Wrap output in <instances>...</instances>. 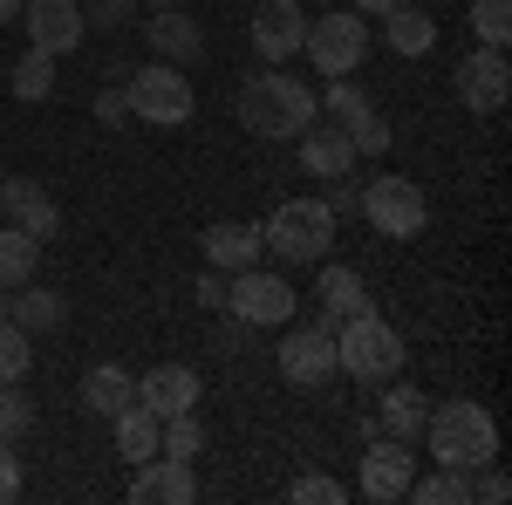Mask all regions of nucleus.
Returning a JSON list of instances; mask_svg holds the SVG:
<instances>
[{"label": "nucleus", "instance_id": "nucleus-1", "mask_svg": "<svg viewBox=\"0 0 512 505\" xmlns=\"http://www.w3.org/2000/svg\"><path fill=\"white\" fill-rule=\"evenodd\" d=\"M315 89L294 76H246L239 82V130H253L260 144H294L308 123H315Z\"/></svg>", "mask_w": 512, "mask_h": 505}, {"label": "nucleus", "instance_id": "nucleus-2", "mask_svg": "<svg viewBox=\"0 0 512 505\" xmlns=\"http://www.w3.org/2000/svg\"><path fill=\"white\" fill-rule=\"evenodd\" d=\"M424 444H431V458L444 471H478L499 458V424H492L485 403L458 396V403H437L431 417H424Z\"/></svg>", "mask_w": 512, "mask_h": 505}, {"label": "nucleus", "instance_id": "nucleus-3", "mask_svg": "<svg viewBox=\"0 0 512 505\" xmlns=\"http://www.w3.org/2000/svg\"><path fill=\"white\" fill-rule=\"evenodd\" d=\"M260 239H267V253L280 267H321L335 253V212L321 198H280L274 219L260 226Z\"/></svg>", "mask_w": 512, "mask_h": 505}, {"label": "nucleus", "instance_id": "nucleus-4", "mask_svg": "<svg viewBox=\"0 0 512 505\" xmlns=\"http://www.w3.org/2000/svg\"><path fill=\"white\" fill-rule=\"evenodd\" d=\"M123 96H130V117L151 123V130H185L198 110V96H192V82L178 76V62H158V55L123 76Z\"/></svg>", "mask_w": 512, "mask_h": 505}, {"label": "nucleus", "instance_id": "nucleus-5", "mask_svg": "<svg viewBox=\"0 0 512 505\" xmlns=\"http://www.w3.org/2000/svg\"><path fill=\"white\" fill-rule=\"evenodd\" d=\"M335 369H349L355 383H383L403 369V335H396L383 314H349L342 328H335Z\"/></svg>", "mask_w": 512, "mask_h": 505}, {"label": "nucleus", "instance_id": "nucleus-6", "mask_svg": "<svg viewBox=\"0 0 512 505\" xmlns=\"http://www.w3.org/2000/svg\"><path fill=\"white\" fill-rule=\"evenodd\" d=\"M362 219L376 226L383 239H417L431 226V198L417 192V178H376L369 192H362Z\"/></svg>", "mask_w": 512, "mask_h": 505}, {"label": "nucleus", "instance_id": "nucleus-7", "mask_svg": "<svg viewBox=\"0 0 512 505\" xmlns=\"http://www.w3.org/2000/svg\"><path fill=\"white\" fill-rule=\"evenodd\" d=\"M308 62H315V76H355L362 69V55H369V28H362V14L342 7V14H321L308 21Z\"/></svg>", "mask_w": 512, "mask_h": 505}, {"label": "nucleus", "instance_id": "nucleus-8", "mask_svg": "<svg viewBox=\"0 0 512 505\" xmlns=\"http://www.w3.org/2000/svg\"><path fill=\"white\" fill-rule=\"evenodd\" d=\"M294 308H301V294H294V280H287V273L239 267V280L226 287V314L253 321V328H280V321H294Z\"/></svg>", "mask_w": 512, "mask_h": 505}, {"label": "nucleus", "instance_id": "nucleus-9", "mask_svg": "<svg viewBox=\"0 0 512 505\" xmlns=\"http://www.w3.org/2000/svg\"><path fill=\"white\" fill-rule=\"evenodd\" d=\"M410 478H417V451L403 444V437H362V499L369 505H396L410 492Z\"/></svg>", "mask_w": 512, "mask_h": 505}, {"label": "nucleus", "instance_id": "nucleus-10", "mask_svg": "<svg viewBox=\"0 0 512 505\" xmlns=\"http://www.w3.org/2000/svg\"><path fill=\"white\" fill-rule=\"evenodd\" d=\"M512 96V62L506 48H465V62H458V103L472 110V117H492V110H506Z\"/></svg>", "mask_w": 512, "mask_h": 505}, {"label": "nucleus", "instance_id": "nucleus-11", "mask_svg": "<svg viewBox=\"0 0 512 505\" xmlns=\"http://www.w3.org/2000/svg\"><path fill=\"white\" fill-rule=\"evenodd\" d=\"M21 28H28V48H41V55H76L82 48V0H21Z\"/></svg>", "mask_w": 512, "mask_h": 505}, {"label": "nucleus", "instance_id": "nucleus-12", "mask_svg": "<svg viewBox=\"0 0 512 505\" xmlns=\"http://www.w3.org/2000/svg\"><path fill=\"white\" fill-rule=\"evenodd\" d=\"M274 362H280V376H287L294 389H315V383H328V376H335V335L308 321V328H294V335H280Z\"/></svg>", "mask_w": 512, "mask_h": 505}, {"label": "nucleus", "instance_id": "nucleus-13", "mask_svg": "<svg viewBox=\"0 0 512 505\" xmlns=\"http://www.w3.org/2000/svg\"><path fill=\"white\" fill-rule=\"evenodd\" d=\"M0 212H7V226H21V233L41 239V246L62 233V205L41 192L35 178H0Z\"/></svg>", "mask_w": 512, "mask_h": 505}, {"label": "nucleus", "instance_id": "nucleus-14", "mask_svg": "<svg viewBox=\"0 0 512 505\" xmlns=\"http://www.w3.org/2000/svg\"><path fill=\"white\" fill-rule=\"evenodd\" d=\"M130 499L137 505H192L198 499V471L192 458H144L137 465V478H130Z\"/></svg>", "mask_w": 512, "mask_h": 505}, {"label": "nucleus", "instance_id": "nucleus-15", "mask_svg": "<svg viewBox=\"0 0 512 505\" xmlns=\"http://www.w3.org/2000/svg\"><path fill=\"white\" fill-rule=\"evenodd\" d=\"M301 41H308V14H301V0H260V14H253V48H260V62H287V55H301Z\"/></svg>", "mask_w": 512, "mask_h": 505}, {"label": "nucleus", "instance_id": "nucleus-16", "mask_svg": "<svg viewBox=\"0 0 512 505\" xmlns=\"http://www.w3.org/2000/svg\"><path fill=\"white\" fill-rule=\"evenodd\" d=\"M198 369H185V362H158V369H144V383H137V403L151 410V417H185V410H198Z\"/></svg>", "mask_w": 512, "mask_h": 505}, {"label": "nucleus", "instance_id": "nucleus-17", "mask_svg": "<svg viewBox=\"0 0 512 505\" xmlns=\"http://www.w3.org/2000/svg\"><path fill=\"white\" fill-rule=\"evenodd\" d=\"M144 48H151L158 62H198V48H205V28H198L185 7H158V14L144 21Z\"/></svg>", "mask_w": 512, "mask_h": 505}, {"label": "nucleus", "instance_id": "nucleus-18", "mask_svg": "<svg viewBox=\"0 0 512 505\" xmlns=\"http://www.w3.org/2000/svg\"><path fill=\"white\" fill-rule=\"evenodd\" d=\"M62 294H48V287H0V321H14V328H28V335H48V328H62Z\"/></svg>", "mask_w": 512, "mask_h": 505}, {"label": "nucleus", "instance_id": "nucleus-19", "mask_svg": "<svg viewBox=\"0 0 512 505\" xmlns=\"http://www.w3.org/2000/svg\"><path fill=\"white\" fill-rule=\"evenodd\" d=\"M205 260L212 267H226V273H239V267H260V253H267V239H260V226H239V219H219V226H205Z\"/></svg>", "mask_w": 512, "mask_h": 505}, {"label": "nucleus", "instance_id": "nucleus-20", "mask_svg": "<svg viewBox=\"0 0 512 505\" xmlns=\"http://www.w3.org/2000/svg\"><path fill=\"white\" fill-rule=\"evenodd\" d=\"M294 144H301V171H308V178H321V185H328V178H349V171H355L349 130H315V123H308Z\"/></svg>", "mask_w": 512, "mask_h": 505}, {"label": "nucleus", "instance_id": "nucleus-21", "mask_svg": "<svg viewBox=\"0 0 512 505\" xmlns=\"http://www.w3.org/2000/svg\"><path fill=\"white\" fill-rule=\"evenodd\" d=\"M315 294H321V314H335V321H349V314H369V308H376V301H369V280H362L355 267H335V260H321Z\"/></svg>", "mask_w": 512, "mask_h": 505}, {"label": "nucleus", "instance_id": "nucleus-22", "mask_svg": "<svg viewBox=\"0 0 512 505\" xmlns=\"http://www.w3.org/2000/svg\"><path fill=\"white\" fill-rule=\"evenodd\" d=\"M130 403H137V376H130L123 362H96V369L82 376V410H89V417H117Z\"/></svg>", "mask_w": 512, "mask_h": 505}, {"label": "nucleus", "instance_id": "nucleus-23", "mask_svg": "<svg viewBox=\"0 0 512 505\" xmlns=\"http://www.w3.org/2000/svg\"><path fill=\"white\" fill-rule=\"evenodd\" d=\"M110 437H117V458L144 465V458H158V451H164V417H151L144 403H130V410L110 417Z\"/></svg>", "mask_w": 512, "mask_h": 505}, {"label": "nucleus", "instance_id": "nucleus-24", "mask_svg": "<svg viewBox=\"0 0 512 505\" xmlns=\"http://www.w3.org/2000/svg\"><path fill=\"white\" fill-rule=\"evenodd\" d=\"M424 417H431V396L424 389H390L383 396V410H376V424H383V437H403V444H417L424 437Z\"/></svg>", "mask_w": 512, "mask_h": 505}, {"label": "nucleus", "instance_id": "nucleus-25", "mask_svg": "<svg viewBox=\"0 0 512 505\" xmlns=\"http://www.w3.org/2000/svg\"><path fill=\"white\" fill-rule=\"evenodd\" d=\"M383 21H390L383 35H390V48H396V55H431V48H437V21L424 14V7H410V0H396V7L383 14Z\"/></svg>", "mask_w": 512, "mask_h": 505}, {"label": "nucleus", "instance_id": "nucleus-26", "mask_svg": "<svg viewBox=\"0 0 512 505\" xmlns=\"http://www.w3.org/2000/svg\"><path fill=\"white\" fill-rule=\"evenodd\" d=\"M41 260V239H28L21 226H0V287H28Z\"/></svg>", "mask_w": 512, "mask_h": 505}, {"label": "nucleus", "instance_id": "nucleus-27", "mask_svg": "<svg viewBox=\"0 0 512 505\" xmlns=\"http://www.w3.org/2000/svg\"><path fill=\"white\" fill-rule=\"evenodd\" d=\"M14 96H21V103H48V96H55V55L28 48V55L14 62Z\"/></svg>", "mask_w": 512, "mask_h": 505}, {"label": "nucleus", "instance_id": "nucleus-28", "mask_svg": "<svg viewBox=\"0 0 512 505\" xmlns=\"http://www.w3.org/2000/svg\"><path fill=\"white\" fill-rule=\"evenodd\" d=\"M403 499H417V505H472L465 499V471H444V465H437L431 478H410Z\"/></svg>", "mask_w": 512, "mask_h": 505}, {"label": "nucleus", "instance_id": "nucleus-29", "mask_svg": "<svg viewBox=\"0 0 512 505\" xmlns=\"http://www.w3.org/2000/svg\"><path fill=\"white\" fill-rule=\"evenodd\" d=\"M28 362H35V335L14 328V321H0V383H21Z\"/></svg>", "mask_w": 512, "mask_h": 505}, {"label": "nucleus", "instance_id": "nucleus-30", "mask_svg": "<svg viewBox=\"0 0 512 505\" xmlns=\"http://www.w3.org/2000/svg\"><path fill=\"white\" fill-rule=\"evenodd\" d=\"M472 35L485 48H506L512 41V0H472Z\"/></svg>", "mask_w": 512, "mask_h": 505}, {"label": "nucleus", "instance_id": "nucleus-31", "mask_svg": "<svg viewBox=\"0 0 512 505\" xmlns=\"http://www.w3.org/2000/svg\"><path fill=\"white\" fill-rule=\"evenodd\" d=\"M198 451H205V424H198V410L164 417V458H198Z\"/></svg>", "mask_w": 512, "mask_h": 505}, {"label": "nucleus", "instance_id": "nucleus-32", "mask_svg": "<svg viewBox=\"0 0 512 505\" xmlns=\"http://www.w3.org/2000/svg\"><path fill=\"white\" fill-rule=\"evenodd\" d=\"M35 430V403L21 396V383H0V437L14 444V437H28Z\"/></svg>", "mask_w": 512, "mask_h": 505}, {"label": "nucleus", "instance_id": "nucleus-33", "mask_svg": "<svg viewBox=\"0 0 512 505\" xmlns=\"http://www.w3.org/2000/svg\"><path fill=\"white\" fill-rule=\"evenodd\" d=\"M315 110H328L335 123H349V117H362V110H369V96H362L349 76H328V96H315Z\"/></svg>", "mask_w": 512, "mask_h": 505}, {"label": "nucleus", "instance_id": "nucleus-34", "mask_svg": "<svg viewBox=\"0 0 512 505\" xmlns=\"http://www.w3.org/2000/svg\"><path fill=\"white\" fill-rule=\"evenodd\" d=\"M342 130H349L355 157H383V151H390V123L376 117V110H362V117H349Z\"/></svg>", "mask_w": 512, "mask_h": 505}, {"label": "nucleus", "instance_id": "nucleus-35", "mask_svg": "<svg viewBox=\"0 0 512 505\" xmlns=\"http://www.w3.org/2000/svg\"><path fill=\"white\" fill-rule=\"evenodd\" d=\"M130 14H137V0H82V28H103V35L130 28Z\"/></svg>", "mask_w": 512, "mask_h": 505}, {"label": "nucleus", "instance_id": "nucleus-36", "mask_svg": "<svg viewBox=\"0 0 512 505\" xmlns=\"http://www.w3.org/2000/svg\"><path fill=\"white\" fill-rule=\"evenodd\" d=\"M287 499H294V505H342V499H349V485H335V478L308 471V478H294V485H287Z\"/></svg>", "mask_w": 512, "mask_h": 505}, {"label": "nucleus", "instance_id": "nucleus-37", "mask_svg": "<svg viewBox=\"0 0 512 505\" xmlns=\"http://www.w3.org/2000/svg\"><path fill=\"white\" fill-rule=\"evenodd\" d=\"M328 185H335V192L321 198V205L335 212V226H342V219H362V185H349V178H328Z\"/></svg>", "mask_w": 512, "mask_h": 505}, {"label": "nucleus", "instance_id": "nucleus-38", "mask_svg": "<svg viewBox=\"0 0 512 505\" xmlns=\"http://www.w3.org/2000/svg\"><path fill=\"white\" fill-rule=\"evenodd\" d=\"M253 335H260L253 321H239V314H226V321H219V342H212V349H219V355H246V342H253Z\"/></svg>", "mask_w": 512, "mask_h": 505}, {"label": "nucleus", "instance_id": "nucleus-39", "mask_svg": "<svg viewBox=\"0 0 512 505\" xmlns=\"http://www.w3.org/2000/svg\"><path fill=\"white\" fill-rule=\"evenodd\" d=\"M96 123H110V130H123V123H130V96H123V82L96 96Z\"/></svg>", "mask_w": 512, "mask_h": 505}, {"label": "nucleus", "instance_id": "nucleus-40", "mask_svg": "<svg viewBox=\"0 0 512 505\" xmlns=\"http://www.w3.org/2000/svg\"><path fill=\"white\" fill-rule=\"evenodd\" d=\"M21 499V458H14V444L0 437V505Z\"/></svg>", "mask_w": 512, "mask_h": 505}, {"label": "nucleus", "instance_id": "nucleus-41", "mask_svg": "<svg viewBox=\"0 0 512 505\" xmlns=\"http://www.w3.org/2000/svg\"><path fill=\"white\" fill-rule=\"evenodd\" d=\"M198 308H212V314H226V280H219V273H198Z\"/></svg>", "mask_w": 512, "mask_h": 505}, {"label": "nucleus", "instance_id": "nucleus-42", "mask_svg": "<svg viewBox=\"0 0 512 505\" xmlns=\"http://www.w3.org/2000/svg\"><path fill=\"white\" fill-rule=\"evenodd\" d=\"M396 0H355V14H390Z\"/></svg>", "mask_w": 512, "mask_h": 505}, {"label": "nucleus", "instance_id": "nucleus-43", "mask_svg": "<svg viewBox=\"0 0 512 505\" xmlns=\"http://www.w3.org/2000/svg\"><path fill=\"white\" fill-rule=\"evenodd\" d=\"M7 21H21V0H0V28H7Z\"/></svg>", "mask_w": 512, "mask_h": 505}, {"label": "nucleus", "instance_id": "nucleus-44", "mask_svg": "<svg viewBox=\"0 0 512 505\" xmlns=\"http://www.w3.org/2000/svg\"><path fill=\"white\" fill-rule=\"evenodd\" d=\"M144 7H178V0H144Z\"/></svg>", "mask_w": 512, "mask_h": 505}]
</instances>
